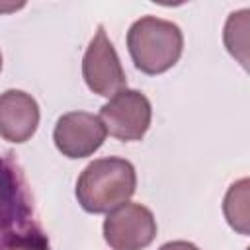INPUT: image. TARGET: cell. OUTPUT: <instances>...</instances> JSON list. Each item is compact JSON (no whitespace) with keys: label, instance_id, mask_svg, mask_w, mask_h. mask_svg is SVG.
<instances>
[{"label":"cell","instance_id":"1","mask_svg":"<svg viewBox=\"0 0 250 250\" xmlns=\"http://www.w3.org/2000/svg\"><path fill=\"white\" fill-rule=\"evenodd\" d=\"M137 188V174L129 160L119 156L90 162L78 182L76 197L88 213H109L129 201Z\"/></svg>","mask_w":250,"mask_h":250},{"label":"cell","instance_id":"2","mask_svg":"<svg viewBox=\"0 0 250 250\" xmlns=\"http://www.w3.org/2000/svg\"><path fill=\"white\" fill-rule=\"evenodd\" d=\"M127 47L135 66L145 74H162L182 57L184 35L168 20L145 16L127 33Z\"/></svg>","mask_w":250,"mask_h":250},{"label":"cell","instance_id":"3","mask_svg":"<svg viewBox=\"0 0 250 250\" xmlns=\"http://www.w3.org/2000/svg\"><path fill=\"white\" fill-rule=\"evenodd\" d=\"M105 131L119 141H139L152 117L148 98L139 90H121L102 105L98 115Z\"/></svg>","mask_w":250,"mask_h":250},{"label":"cell","instance_id":"4","mask_svg":"<svg viewBox=\"0 0 250 250\" xmlns=\"http://www.w3.org/2000/svg\"><path fill=\"white\" fill-rule=\"evenodd\" d=\"M156 236V221L141 203H123L104 221V238L113 250H141Z\"/></svg>","mask_w":250,"mask_h":250},{"label":"cell","instance_id":"5","mask_svg":"<svg viewBox=\"0 0 250 250\" xmlns=\"http://www.w3.org/2000/svg\"><path fill=\"white\" fill-rule=\"evenodd\" d=\"M82 74L86 80V86L100 96L111 98L117 92L127 88V78L123 72V66L119 62V57L107 39L104 27H98L96 35L92 37L84 61H82Z\"/></svg>","mask_w":250,"mask_h":250},{"label":"cell","instance_id":"6","mask_svg":"<svg viewBox=\"0 0 250 250\" xmlns=\"http://www.w3.org/2000/svg\"><path fill=\"white\" fill-rule=\"evenodd\" d=\"M105 127L102 119L86 111H70L59 117L53 139L57 148L68 158H84L94 154L105 141Z\"/></svg>","mask_w":250,"mask_h":250},{"label":"cell","instance_id":"7","mask_svg":"<svg viewBox=\"0 0 250 250\" xmlns=\"http://www.w3.org/2000/svg\"><path fill=\"white\" fill-rule=\"evenodd\" d=\"M39 125L37 102L21 92L8 90L0 94V135L10 143H25Z\"/></svg>","mask_w":250,"mask_h":250},{"label":"cell","instance_id":"8","mask_svg":"<svg viewBox=\"0 0 250 250\" xmlns=\"http://www.w3.org/2000/svg\"><path fill=\"white\" fill-rule=\"evenodd\" d=\"M248 191H250V182L248 178H242L229 188L223 203V211L229 225L240 234H248L250 230V203H248L250 193Z\"/></svg>","mask_w":250,"mask_h":250},{"label":"cell","instance_id":"9","mask_svg":"<svg viewBox=\"0 0 250 250\" xmlns=\"http://www.w3.org/2000/svg\"><path fill=\"white\" fill-rule=\"evenodd\" d=\"M250 10L232 12L225 23V47L227 51L244 66L248 68V39H250Z\"/></svg>","mask_w":250,"mask_h":250},{"label":"cell","instance_id":"10","mask_svg":"<svg viewBox=\"0 0 250 250\" xmlns=\"http://www.w3.org/2000/svg\"><path fill=\"white\" fill-rule=\"evenodd\" d=\"M0 250H49V240L41 230L27 229L23 232L10 234L0 244Z\"/></svg>","mask_w":250,"mask_h":250},{"label":"cell","instance_id":"11","mask_svg":"<svg viewBox=\"0 0 250 250\" xmlns=\"http://www.w3.org/2000/svg\"><path fill=\"white\" fill-rule=\"evenodd\" d=\"M158 250H199V248L191 242H186V240H174V242L162 244Z\"/></svg>","mask_w":250,"mask_h":250},{"label":"cell","instance_id":"12","mask_svg":"<svg viewBox=\"0 0 250 250\" xmlns=\"http://www.w3.org/2000/svg\"><path fill=\"white\" fill-rule=\"evenodd\" d=\"M23 4H10V6H4V4H0V12H10V10H18V8H21Z\"/></svg>","mask_w":250,"mask_h":250},{"label":"cell","instance_id":"13","mask_svg":"<svg viewBox=\"0 0 250 250\" xmlns=\"http://www.w3.org/2000/svg\"><path fill=\"white\" fill-rule=\"evenodd\" d=\"M0 68H2V55H0Z\"/></svg>","mask_w":250,"mask_h":250}]
</instances>
